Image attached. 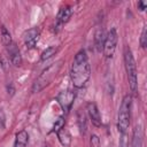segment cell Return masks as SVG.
I'll return each instance as SVG.
<instances>
[{
    "mask_svg": "<svg viewBox=\"0 0 147 147\" xmlns=\"http://www.w3.org/2000/svg\"><path fill=\"white\" fill-rule=\"evenodd\" d=\"M91 76V68L88 63V59L85 51H79L74 59L71 69H70V79L75 87H83Z\"/></svg>",
    "mask_w": 147,
    "mask_h": 147,
    "instance_id": "1",
    "label": "cell"
},
{
    "mask_svg": "<svg viewBox=\"0 0 147 147\" xmlns=\"http://www.w3.org/2000/svg\"><path fill=\"white\" fill-rule=\"evenodd\" d=\"M62 63H63V61L62 60H59L57 62L52 63L46 69H44L42 72L39 75V77L34 80V83L32 85V92L33 93H38V92L42 91L46 86H48L51 84V82L59 74V71H60V69L62 67Z\"/></svg>",
    "mask_w": 147,
    "mask_h": 147,
    "instance_id": "2",
    "label": "cell"
},
{
    "mask_svg": "<svg viewBox=\"0 0 147 147\" xmlns=\"http://www.w3.org/2000/svg\"><path fill=\"white\" fill-rule=\"evenodd\" d=\"M124 64H125L130 90L132 93H136L137 87H138V70H137L136 60L129 46L124 47Z\"/></svg>",
    "mask_w": 147,
    "mask_h": 147,
    "instance_id": "3",
    "label": "cell"
},
{
    "mask_svg": "<svg viewBox=\"0 0 147 147\" xmlns=\"http://www.w3.org/2000/svg\"><path fill=\"white\" fill-rule=\"evenodd\" d=\"M131 108H132V98L131 95L127 94L122 100V103L118 109V116H117V129L122 134H125L130 126Z\"/></svg>",
    "mask_w": 147,
    "mask_h": 147,
    "instance_id": "4",
    "label": "cell"
},
{
    "mask_svg": "<svg viewBox=\"0 0 147 147\" xmlns=\"http://www.w3.org/2000/svg\"><path fill=\"white\" fill-rule=\"evenodd\" d=\"M117 41H118V34L115 28H113L107 34H106V39L103 42V48L102 52L105 54L106 57H113L115 51H116V46H117Z\"/></svg>",
    "mask_w": 147,
    "mask_h": 147,
    "instance_id": "5",
    "label": "cell"
},
{
    "mask_svg": "<svg viewBox=\"0 0 147 147\" xmlns=\"http://www.w3.org/2000/svg\"><path fill=\"white\" fill-rule=\"evenodd\" d=\"M75 92L70 91V90H67V91H62L57 94L56 96V100L59 102V105L61 106V108L63 109L64 113H68L74 103V100H75Z\"/></svg>",
    "mask_w": 147,
    "mask_h": 147,
    "instance_id": "6",
    "label": "cell"
},
{
    "mask_svg": "<svg viewBox=\"0 0 147 147\" xmlns=\"http://www.w3.org/2000/svg\"><path fill=\"white\" fill-rule=\"evenodd\" d=\"M72 15V9L70 6H64L62 8H60L59 13H57V16H56V20H55V28L56 30L61 29V26L63 24H65L70 17Z\"/></svg>",
    "mask_w": 147,
    "mask_h": 147,
    "instance_id": "7",
    "label": "cell"
},
{
    "mask_svg": "<svg viewBox=\"0 0 147 147\" xmlns=\"http://www.w3.org/2000/svg\"><path fill=\"white\" fill-rule=\"evenodd\" d=\"M86 110H87V115H88L92 124L94 126H101V124H102L101 114H100L96 105L94 102H88L87 107H86Z\"/></svg>",
    "mask_w": 147,
    "mask_h": 147,
    "instance_id": "8",
    "label": "cell"
},
{
    "mask_svg": "<svg viewBox=\"0 0 147 147\" xmlns=\"http://www.w3.org/2000/svg\"><path fill=\"white\" fill-rule=\"evenodd\" d=\"M6 49H7V53L9 55V59H10L11 63L16 67H20L22 64V56H21V53H20V49H18L17 45L13 41L6 47Z\"/></svg>",
    "mask_w": 147,
    "mask_h": 147,
    "instance_id": "9",
    "label": "cell"
},
{
    "mask_svg": "<svg viewBox=\"0 0 147 147\" xmlns=\"http://www.w3.org/2000/svg\"><path fill=\"white\" fill-rule=\"evenodd\" d=\"M38 38H39L38 28H32V29L28 30L24 33V44H25L26 48H29V49L33 48L36 46L37 41H38Z\"/></svg>",
    "mask_w": 147,
    "mask_h": 147,
    "instance_id": "10",
    "label": "cell"
},
{
    "mask_svg": "<svg viewBox=\"0 0 147 147\" xmlns=\"http://www.w3.org/2000/svg\"><path fill=\"white\" fill-rule=\"evenodd\" d=\"M29 144V134L25 130H21L15 136L14 147H26Z\"/></svg>",
    "mask_w": 147,
    "mask_h": 147,
    "instance_id": "11",
    "label": "cell"
},
{
    "mask_svg": "<svg viewBox=\"0 0 147 147\" xmlns=\"http://www.w3.org/2000/svg\"><path fill=\"white\" fill-rule=\"evenodd\" d=\"M142 129L140 125H137L133 130L132 140H131V147H142Z\"/></svg>",
    "mask_w": 147,
    "mask_h": 147,
    "instance_id": "12",
    "label": "cell"
},
{
    "mask_svg": "<svg viewBox=\"0 0 147 147\" xmlns=\"http://www.w3.org/2000/svg\"><path fill=\"white\" fill-rule=\"evenodd\" d=\"M56 134H57L59 141L61 142L62 146L69 147V146L71 145V134H70V132L68 131V129L62 127L61 130H59V131L56 132Z\"/></svg>",
    "mask_w": 147,
    "mask_h": 147,
    "instance_id": "13",
    "label": "cell"
},
{
    "mask_svg": "<svg viewBox=\"0 0 147 147\" xmlns=\"http://www.w3.org/2000/svg\"><path fill=\"white\" fill-rule=\"evenodd\" d=\"M105 39H106L105 30L101 29V28H98V29L95 30V33H94V45H95V48H96L99 52L102 51V48H103Z\"/></svg>",
    "mask_w": 147,
    "mask_h": 147,
    "instance_id": "14",
    "label": "cell"
},
{
    "mask_svg": "<svg viewBox=\"0 0 147 147\" xmlns=\"http://www.w3.org/2000/svg\"><path fill=\"white\" fill-rule=\"evenodd\" d=\"M0 37H1V42H2V45H3L5 47H7L10 42H13V40H11V36H10L9 31L6 29V26H5V25H2V26H1Z\"/></svg>",
    "mask_w": 147,
    "mask_h": 147,
    "instance_id": "15",
    "label": "cell"
},
{
    "mask_svg": "<svg viewBox=\"0 0 147 147\" xmlns=\"http://www.w3.org/2000/svg\"><path fill=\"white\" fill-rule=\"evenodd\" d=\"M56 52H57V47H55V46H51V47L46 48V49L41 53V56H40L41 61H46V60L51 59L53 55L56 54Z\"/></svg>",
    "mask_w": 147,
    "mask_h": 147,
    "instance_id": "16",
    "label": "cell"
},
{
    "mask_svg": "<svg viewBox=\"0 0 147 147\" xmlns=\"http://www.w3.org/2000/svg\"><path fill=\"white\" fill-rule=\"evenodd\" d=\"M77 118H78V125H79L80 131L83 133H85V131H86V116H85V114L82 111H78Z\"/></svg>",
    "mask_w": 147,
    "mask_h": 147,
    "instance_id": "17",
    "label": "cell"
},
{
    "mask_svg": "<svg viewBox=\"0 0 147 147\" xmlns=\"http://www.w3.org/2000/svg\"><path fill=\"white\" fill-rule=\"evenodd\" d=\"M64 118L63 117H59L57 119H56V122H55V124H54V127H53V130H54V132H57L59 130H61L62 127H64Z\"/></svg>",
    "mask_w": 147,
    "mask_h": 147,
    "instance_id": "18",
    "label": "cell"
},
{
    "mask_svg": "<svg viewBox=\"0 0 147 147\" xmlns=\"http://www.w3.org/2000/svg\"><path fill=\"white\" fill-rule=\"evenodd\" d=\"M90 145L91 147H100V138L96 134H92L90 138Z\"/></svg>",
    "mask_w": 147,
    "mask_h": 147,
    "instance_id": "19",
    "label": "cell"
},
{
    "mask_svg": "<svg viewBox=\"0 0 147 147\" xmlns=\"http://www.w3.org/2000/svg\"><path fill=\"white\" fill-rule=\"evenodd\" d=\"M147 31H146V26L142 29V32H141V37H140V46L142 47V48H145L146 47V45H147Z\"/></svg>",
    "mask_w": 147,
    "mask_h": 147,
    "instance_id": "20",
    "label": "cell"
},
{
    "mask_svg": "<svg viewBox=\"0 0 147 147\" xmlns=\"http://www.w3.org/2000/svg\"><path fill=\"white\" fill-rule=\"evenodd\" d=\"M138 7H139V9L142 11V10H145V9H146L147 5H146V2H144V1H139V2H138Z\"/></svg>",
    "mask_w": 147,
    "mask_h": 147,
    "instance_id": "21",
    "label": "cell"
}]
</instances>
